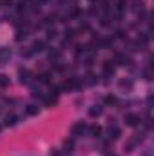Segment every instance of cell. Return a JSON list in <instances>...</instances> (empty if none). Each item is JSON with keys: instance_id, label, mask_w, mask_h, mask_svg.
<instances>
[{"instance_id": "obj_1", "label": "cell", "mask_w": 154, "mask_h": 156, "mask_svg": "<svg viewBox=\"0 0 154 156\" xmlns=\"http://www.w3.org/2000/svg\"><path fill=\"white\" fill-rule=\"evenodd\" d=\"M140 122H141V118L138 116V114H132V113L125 114V123H127V125H132V127H134V125H138Z\"/></svg>"}, {"instance_id": "obj_2", "label": "cell", "mask_w": 154, "mask_h": 156, "mask_svg": "<svg viewBox=\"0 0 154 156\" xmlns=\"http://www.w3.org/2000/svg\"><path fill=\"white\" fill-rule=\"evenodd\" d=\"M87 127H85V123L84 122H76L75 125H73V129H71V132H73V136H80L82 132H84Z\"/></svg>"}, {"instance_id": "obj_3", "label": "cell", "mask_w": 154, "mask_h": 156, "mask_svg": "<svg viewBox=\"0 0 154 156\" xmlns=\"http://www.w3.org/2000/svg\"><path fill=\"white\" fill-rule=\"evenodd\" d=\"M18 76H20V82H22V84H29V80H31V71H29V69H20V71H18Z\"/></svg>"}, {"instance_id": "obj_4", "label": "cell", "mask_w": 154, "mask_h": 156, "mask_svg": "<svg viewBox=\"0 0 154 156\" xmlns=\"http://www.w3.org/2000/svg\"><path fill=\"white\" fill-rule=\"evenodd\" d=\"M112 75H114V66H112V62H105L104 64V76L111 78Z\"/></svg>"}, {"instance_id": "obj_5", "label": "cell", "mask_w": 154, "mask_h": 156, "mask_svg": "<svg viewBox=\"0 0 154 156\" xmlns=\"http://www.w3.org/2000/svg\"><path fill=\"white\" fill-rule=\"evenodd\" d=\"M11 58V49L9 47H2L0 49V64H4L6 60H9Z\"/></svg>"}, {"instance_id": "obj_6", "label": "cell", "mask_w": 154, "mask_h": 156, "mask_svg": "<svg viewBox=\"0 0 154 156\" xmlns=\"http://www.w3.org/2000/svg\"><path fill=\"white\" fill-rule=\"evenodd\" d=\"M16 122H18V118L15 116V114H7V116H6V122H4V123H6L7 127H13Z\"/></svg>"}, {"instance_id": "obj_7", "label": "cell", "mask_w": 154, "mask_h": 156, "mask_svg": "<svg viewBox=\"0 0 154 156\" xmlns=\"http://www.w3.org/2000/svg\"><path fill=\"white\" fill-rule=\"evenodd\" d=\"M107 132H109V138H112V140L120 138V134H121L118 127H109V131H107Z\"/></svg>"}, {"instance_id": "obj_8", "label": "cell", "mask_w": 154, "mask_h": 156, "mask_svg": "<svg viewBox=\"0 0 154 156\" xmlns=\"http://www.w3.org/2000/svg\"><path fill=\"white\" fill-rule=\"evenodd\" d=\"M38 111H40V107H38V105H35V103H29V105L26 107V113H27V114H31V116H33V114H38Z\"/></svg>"}, {"instance_id": "obj_9", "label": "cell", "mask_w": 154, "mask_h": 156, "mask_svg": "<svg viewBox=\"0 0 154 156\" xmlns=\"http://www.w3.org/2000/svg\"><path fill=\"white\" fill-rule=\"evenodd\" d=\"M31 49H33V51H44L45 49V42H44V40H36Z\"/></svg>"}, {"instance_id": "obj_10", "label": "cell", "mask_w": 154, "mask_h": 156, "mask_svg": "<svg viewBox=\"0 0 154 156\" xmlns=\"http://www.w3.org/2000/svg\"><path fill=\"white\" fill-rule=\"evenodd\" d=\"M100 113H101V107H100V105H92V107L89 109V114H91V116H98Z\"/></svg>"}, {"instance_id": "obj_11", "label": "cell", "mask_w": 154, "mask_h": 156, "mask_svg": "<svg viewBox=\"0 0 154 156\" xmlns=\"http://www.w3.org/2000/svg\"><path fill=\"white\" fill-rule=\"evenodd\" d=\"M89 132L92 134V136H100V132H101V127H100V125H92V127L89 129Z\"/></svg>"}, {"instance_id": "obj_12", "label": "cell", "mask_w": 154, "mask_h": 156, "mask_svg": "<svg viewBox=\"0 0 154 156\" xmlns=\"http://www.w3.org/2000/svg\"><path fill=\"white\" fill-rule=\"evenodd\" d=\"M38 82L40 84H49V73H42V75L38 76Z\"/></svg>"}, {"instance_id": "obj_13", "label": "cell", "mask_w": 154, "mask_h": 156, "mask_svg": "<svg viewBox=\"0 0 154 156\" xmlns=\"http://www.w3.org/2000/svg\"><path fill=\"white\" fill-rule=\"evenodd\" d=\"M26 9H27V2H24V0H22V2H18V4H16V11H18V13L26 11Z\"/></svg>"}, {"instance_id": "obj_14", "label": "cell", "mask_w": 154, "mask_h": 156, "mask_svg": "<svg viewBox=\"0 0 154 156\" xmlns=\"http://www.w3.org/2000/svg\"><path fill=\"white\" fill-rule=\"evenodd\" d=\"M9 85V78L6 75H0V87H7Z\"/></svg>"}, {"instance_id": "obj_15", "label": "cell", "mask_w": 154, "mask_h": 156, "mask_svg": "<svg viewBox=\"0 0 154 156\" xmlns=\"http://www.w3.org/2000/svg\"><path fill=\"white\" fill-rule=\"evenodd\" d=\"M75 33H76V31H73V29H67V31H65V42H69V40H73V38H75Z\"/></svg>"}, {"instance_id": "obj_16", "label": "cell", "mask_w": 154, "mask_h": 156, "mask_svg": "<svg viewBox=\"0 0 154 156\" xmlns=\"http://www.w3.org/2000/svg\"><path fill=\"white\" fill-rule=\"evenodd\" d=\"M85 82H87L89 85H92V84H96V82H98V78H96L94 75H87V80H85Z\"/></svg>"}, {"instance_id": "obj_17", "label": "cell", "mask_w": 154, "mask_h": 156, "mask_svg": "<svg viewBox=\"0 0 154 156\" xmlns=\"http://www.w3.org/2000/svg\"><path fill=\"white\" fill-rule=\"evenodd\" d=\"M26 36H27V31H18L16 33V40L20 42V40H26Z\"/></svg>"}, {"instance_id": "obj_18", "label": "cell", "mask_w": 154, "mask_h": 156, "mask_svg": "<svg viewBox=\"0 0 154 156\" xmlns=\"http://www.w3.org/2000/svg\"><path fill=\"white\" fill-rule=\"evenodd\" d=\"M33 53H35V51H33V49H31V47H26V51L22 49V56H26V58H29V56H31V55H33Z\"/></svg>"}, {"instance_id": "obj_19", "label": "cell", "mask_w": 154, "mask_h": 156, "mask_svg": "<svg viewBox=\"0 0 154 156\" xmlns=\"http://www.w3.org/2000/svg\"><path fill=\"white\" fill-rule=\"evenodd\" d=\"M105 103H107V105H114V103H116V96H105Z\"/></svg>"}, {"instance_id": "obj_20", "label": "cell", "mask_w": 154, "mask_h": 156, "mask_svg": "<svg viewBox=\"0 0 154 156\" xmlns=\"http://www.w3.org/2000/svg\"><path fill=\"white\" fill-rule=\"evenodd\" d=\"M49 58L51 60H58L60 58V53H58V51H49Z\"/></svg>"}, {"instance_id": "obj_21", "label": "cell", "mask_w": 154, "mask_h": 156, "mask_svg": "<svg viewBox=\"0 0 154 156\" xmlns=\"http://www.w3.org/2000/svg\"><path fill=\"white\" fill-rule=\"evenodd\" d=\"M100 24H101V26H109V24H111V22H109V16H101Z\"/></svg>"}, {"instance_id": "obj_22", "label": "cell", "mask_w": 154, "mask_h": 156, "mask_svg": "<svg viewBox=\"0 0 154 156\" xmlns=\"http://www.w3.org/2000/svg\"><path fill=\"white\" fill-rule=\"evenodd\" d=\"M65 149H67V151L73 149V140H65Z\"/></svg>"}, {"instance_id": "obj_23", "label": "cell", "mask_w": 154, "mask_h": 156, "mask_svg": "<svg viewBox=\"0 0 154 156\" xmlns=\"http://www.w3.org/2000/svg\"><path fill=\"white\" fill-rule=\"evenodd\" d=\"M56 36V31H49V33H47V38L51 40V38H55Z\"/></svg>"}, {"instance_id": "obj_24", "label": "cell", "mask_w": 154, "mask_h": 156, "mask_svg": "<svg viewBox=\"0 0 154 156\" xmlns=\"http://www.w3.org/2000/svg\"><path fill=\"white\" fill-rule=\"evenodd\" d=\"M116 36L118 38H123V31H116Z\"/></svg>"}, {"instance_id": "obj_25", "label": "cell", "mask_w": 154, "mask_h": 156, "mask_svg": "<svg viewBox=\"0 0 154 156\" xmlns=\"http://www.w3.org/2000/svg\"><path fill=\"white\" fill-rule=\"evenodd\" d=\"M51 156H60V152H58V151H55V152H51Z\"/></svg>"}, {"instance_id": "obj_26", "label": "cell", "mask_w": 154, "mask_h": 156, "mask_svg": "<svg viewBox=\"0 0 154 156\" xmlns=\"http://www.w3.org/2000/svg\"><path fill=\"white\" fill-rule=\"evenodd\" d=\"M2 2H4V4H11V2H13V0H2Z\"/></svg>"}, {"instance_id": "obj_27", "label": "cell", "mask_w": 154, "mask_h": 156, "mask_svg": "<svg viewBox=\"0 0 154 156\" xmlns=\"http://www.w3.org/2000/svg\"><path fill=\"white\" fill-rule=\"evenodd\" d=\"M109 156H114V154H109Z\"/></svg>"}, {"instance_id": "obj_28", "label": "cell", "mask_w": 154, "mask_h": 156, "mask_svg": "<svg viewBox=\"0 0 154 156\" xmlns=\"http://www.w3.org/2000/svg\"><path fill=\"white\" fill-rule=\"evenodd\" d=\"M91 2H94V0H91Z\"/></svg>"}, {"instance_id": "obj_29", "label": "cell", "mask_w": 154, "mask_h": 156, "mask_svg": "<svg viewBox=\"0 0 154 156\" xmlns=\"http://www.w3.org/2000/svg\"><path fill=\"white\" fill-rule=\"evenodd\" d=\"M24 2H27V0H24Z\"/></svg>"}]
</instances>
